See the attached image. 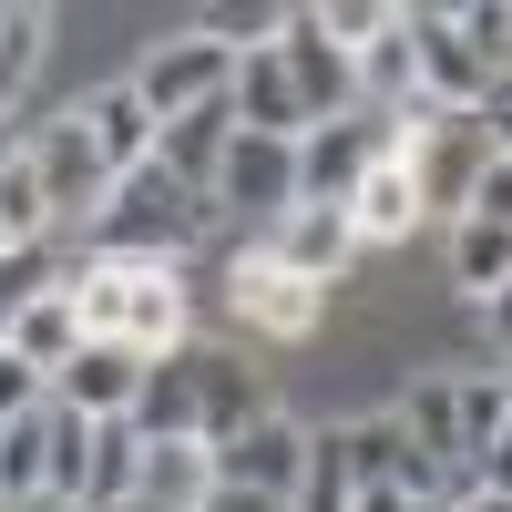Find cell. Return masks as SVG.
Masks as SVG:
<instances>
[{
  "instance_id": "obj_23",
  "label": "cell",
  "mask_w": 512,
  "mask_h": 512,
  "mask_svg": "<svg viewBox=\"0 0 512 512\" xmlns=\"http://www.w3.org/2000/svg\"><path fill=\"white\" fill-rule=\"evenodd\" d=\"M451 287L472 297V308H492L512 287V236L502 226H451Z\"/></svg>"
},
{
  "instance_id": "obj_17",
  "label": "cell",
  "mask_w": 512,
  "mask_h": 512,
  "mask_svg": "<svg viewBox=\"0 0 512 512\" xmlns=\"http://www.w3.org/2000/svg\"><path fill=\"white\" fill-rule=\"evenodd\" d=\"M72 349H82V308H72V277H62L52 297H31V308H21V328H11V359L41 379V390H52V379L72 369Z\"/></svg>"
},
{
  "instance_id": "obj_1",
  "label": "cell",
  "mask_w": 512,
  "mask_h": 512,
  "mask_svg": "<svg viewBox=\"0 0 512 512\" xmlns=\"http://www.w3.org/2000/svg\"><path fill=\"white\" fill-rule=\"evenodd\" d=\"M267 369H246L236 349H205V338H185V349H164L144 359V390H134V431L144 441H195V451H216L236 441L246 420H267Z\"/></svg>"
},
{
  "instance_id": "obj_26",
  "label": "cell",
  "mask_w": 512,
  "mask_h": 512,
  "mask_svg": "<svg viewBox=\"0 0 512 512\" xmlns=\"http://www.w3.org/2000/svg\"><path fill=\"white\" fill-rule=\"evenodd\" d=\"M62 287V267H52V246H11L0 256V349H11V328H21V308L31 297H52Z\"/></svg>"
},
{
  "instance_id": "obj_31",
  "label": "cell",
  "mask_w": 512,
  "mask_h": 512,
  "mask_svg": "<svg viewBox=\"0 0 512 512\" xmlns=\"http://www.w3.org/2000/svg\"><path fill=\"white\" fill-rule=\"evenodd\" d=\"M472 502H512V431H502V441L472 461Z\"/></svg>"
},
{
  "instance_id": "obj_15",
  "label": "cell",
  "mask_w": 512,
  "mask_h": 512,
  "mask_svg": "<svg viewBox=\"0 0 512 512\" xmlns=\"http://www.w3.org/2000/svg\"><path fill=\"white\" fill-rule=\"evenodd\" d=\"M82 113V134H93V154H103V175L123 185V175H144V164H154V113L134 103V82H113V93H93V103H72Z\"/></svg>"
},
{
  "instance_id": "obj_33",
  "label": "cell",
  "mask_w": 512,
  "mask_h": 512,
  "mask_svg": "<svg viewBox=\"0 0 512 512\" xmlns=\"http://www.w3.org/2000/svg\"><path fill=\"white\" fill-rule=\"evenodd\" d=\"M205 512H287L277 492H236V482H216V492H205Z\"/></svg>"
},
{
  "instance_id": "obj_28",
  "label": "cell",
  "mask_w": 512,
  "mask_h": 512,
  "mask_svg": "<svg viewBox=\"0 0 512 512\" xmlns=\"http://www.w3.org/2000/svg\"><path fill=\"white\" fill-rule=\"evenodd\" d=\"M451 21H461V41H472L492 72H512V0H461Z\"/></svg>"
},
{
  "instance_id": "obj_39",
  "label": "cell",
  "mask_w": 512,
  "mask_h": 512,
  "mask_svg": "<svg viewBox=\"0 0 512 512\" xmlns=\"http://www.w3.org/2000/svg\"><path fill=\"white\" fill-rule=\"evenodd\" d=\"M472 512H512V502H472Z\"/></svg>"
},
{
  "instance_id": "obj_16",
  "label": "cell",
  "mask_w": 512,
  "mask_h": 512,
  "mask_svg": "<svg viewBox=\"0 0 512 512\" xmlns=\"http://www.w3.org/2000/svg\"><path fill=\"white\" fill-rule=\"evenodd\" d=\"M226 144H236V103H205V113H185V123H164L154 164H164V175H175L185 195H216V164H226Z\"/></svg>"
},
{
  "instance_id": "obj_10",
  "label": "cell",
  "mask_w": 512,
  "mask_h": 512,
  "mask_svg": "<svg viewBox=\"0 0 512 512\" xmlns=\"http://www.w3.org/2000/svg\"><path fill=\"white\" fill-rule=\"evenodd\" d=\"M390 154L379 134V113H349V123H318V134H297V205H349L359 175Z\"/></svg>"
},
{
  "instance_id": "obj_12",
  "label": "cell",
  "mask_w": 512,
  "mask_h": 512,
  "mask_svg": "<svg viewBox=\"0 0 512 512\" xmlns=\"http://www.w3.org/2000/svg\"><path fill=\"white\" fill-rule=\"evenodd\" d=\"M205 461H216V482H236V492H277V502H287L297 472H308V431H297L287 410H267V420H246L236 441H216Z\"/></svg>"
},
{
  "instance_id": "obj_34",
  "label": "cell",
  "mask_w": 512,
  "mask_h": 512,
  "mask_svg": "<svg viewBox=\"0 0 512 512\" xmlns=\"http://www.w3.org/2000/svg\"><path fill=\"white\" fill-rule=\"evenodd\" d=\"M349 512H420V502H410V492H400V482H369V492H359V502H349Z\"/></svg>"
},
{
  "instance_id": "obj_14",
  "label": "cell",
  "mask_w": 512,
  "mask_h": 512,
  "mask_svg": "<svg viewBox=\"0 0 512 512\" xmlns=\"http://www.w3.org/2000/svg\"><path fill=\"white\" fill-rule=\"evenodd\" d=\"M236 134H277V144H297L308 134V113H297V82H287V62H277V41H256V52H236Z\"/></svg>"
},
{
  "instance_id": "obj_29",
  "label": "cell",
  "mask_w": 512,
  "mask_h": 512,
  "mask_svg": "<svg viewBox=\"0 0 512 512\" xmlns=\"http://www.w3.org/2000/svg\"><path fill=\"white\" fill-rule=\"evenodd\" d=\"M461 226H502V236H512V154L482 164V185H472V205H461Z\"/></svg>"
},
{
  "instance_id": "obj_18",
  "label": "cell",
  "mask_w": 512,
  "mask_h": 512,
  "mask_svg": "<svg viewBox=\"0 0 512 512\" xmlns=\"http://www.w3.org/2000/svg\"><path fill=\"white\" fill-rule=\"evenodd\" d=\"M349 226H359V246H400V236H420V185H410V164H400V154H379L369 175H359Z\"/></svg>"
},
{
  "instance_id": "obj_27",
  "label": "cell",
  "mask_w": 512,
  "mask_h": 512,
  "mask_svg": "<svg viewBox=\"0 0 512 512\" xmlns=\"http://www.w3.org/2000/svg\"><path fill=\"white\" fill-rule=\"evenodd\" d=\"M390 21H400L390 0H318V31L338 41V52H369V41L390 31Z\"/></svg>"
},
{
  "instance_id": "obj_7",
  "label": "cell",
  "mask_w": 512,
  "mask_h": 512,
  "mask_svg": "<svg viewBox=\"0 0 512 512\" xmlns=\"http://www.w3.org/2000/svg\"><path fill=\"white\" fill-rule=\"evenodd\" d=\"M21 144H31V175H41V195H52V226H93L103 205H113V175H103L93 134H82V113L41 123V134H21Z\"/></svg>"
},
{
  "instance_id": "obj_6",
  "label": "cell",
  "mask_w": 512,
  "mask_h": 512,
  "mask_svg": "<svg viewBox=\"0 0 512 512\" xmlns=\"http://www.w3.org/2000/svg\"><path fill=\"white\" fill-rule=\"evenodd\" d=\"M277 62H287V82H297V113H308V134L359 113V62L318 31V0H308V11H277Z\"/></svg>"
},
{
  "instance_id": "obj_3",
  "label": "cell",
  "mask_w": 512,
  "mask_h": 512,
  "mask_svg": "<svg viewBox=\"0 0 512 512\" xmlns=\"http://www.w3.org/2000/svg\"><path fill=\"white\" fill-rule=\"evenodd\" d=\"M195 236H205V195H185L164 164L123 175L113 205L93 216V256H123V267H185Z\"/></svg>"
},
{
  "instance_id": "obj_2",
  "label": "cell",
  "mask_w": 512,
  "mask_h": 512,
  "mask_svg": "<svg viewBox=\"0 0 512 512\" xmlns=\"http://www.w3.org/2000/svg\"><path fill=\"white\" fill-rule=\"evenodd\" d=\"M82 338H113L134 359L185 349V267H123V256H82L72 267Z\"/></svg>"
},
{
  "instance_id": "obj_8",
  "label": "cell",
  "mask_w": 512,
  "mask_h": 512,
  "mask_svg": "<svg viewBox=\"0 0 512 512\" xmlns=\"http://www.w3.org/2000/svg\"><path fill=\"white\" fill-rule=\"evenodd\" d=\"M410 21V72H420V113H482L492 93V62L461 41L451 11H400Z\"/></svg>"
},
{
  "instance_id": "obj_11",
  "label": "cell",
  "mask_w": 512,
  "mask_h": 512,
  "mask_svg": "<svg viewBox=\"0 0 512 512\" xmlns=\"http://www.w3.org/2000/svg\"><path fill=\"white\" fill-rule=\"evenodd\" d=\"M267 267H287V277H308V287H338V267L359 256V226H349V205H287V216L267 226V236H246Z\"/></svg>"
},
{
  "instance_id": "obj_19",
  "label": "cell",
  "mask_w": 512,
  "mask_h": 512,
  "mask_svg": "<svg viewBox=\"0 0 512 512\" xmlns=\"http://www.w3.org/2000/svg\"><path fill=\"white\" fill-rule=\"evenodd\" d=\"M216 492V461L195 441H144V482H134V512H205Z\"/></svg>"
},
{
  "instance_id": "obj_9",
  "label": "cell",
  "mask_w": 512,
  "mask_h": 512,
  "mask_svg": "<svg viewBox=\"0 0 512 512\" xmlns=\"http://www.w3.org/2000/svg\"><path fill=\"white\" fill-rule=\"evenodd\" d=\"M205 205H236V216L267 236L287 205H297V144H277V134H236L226 144V164H216V195Z\"/></svg>"
},
{
  "instance_id": "obj_13",
  "label": "cell",
  "mask_w": 512,
  "mask_h": 512,
  "mask_svg": "<svg viewBox=\"0 0 512 512\" xmlns=\"http://www.w3.org/2000/svg\"><path fill=\"white\" fill-rule=\"evenodd\" d=\"M134 390H144V359H134V349H113V338H82L72 369L52 379V400L82 410V420H134Z\"/></svg>"
},
{
  "instance_id": "obj_35",
  "label": "cell",
  "mask_w": 512,
  "mask_h": 512,
  "mask_svg": "<svg viewBox=\"0 0 512 512\" xmlns=\"http://www.w3.org/2000/svg\"><path fill=\"white\" fill-rule=\"evenodd\" d=\"M482 318H492V338H502V349H512V287L492 297V308H482Z\"/></svg>"
},
{
  "instance_id": "obj_22",
  "label": "cell",
  "mask_w": 512,
  "mask_h": 512,
  "mask_svg": "<svg viewBox=\"0 0 512 512\" xmlns=\"http://www.w3.org/2000/svg\"><path fill=\"white\" fill-rule=\"evenodd\" d=\"M62 226H52V195H41V175H31V144L0 164V256L11 246H52Z\"/></svg>"
},
{
  "instance_id": "obj_4",
  "label": "cell",
  "mask_w": 512,
  "mask_h": 512,
  "mask_svg": "<svg viewBox=\"0 0 512 512\" xmlns=\"http://www.w3.org/2000/svg\"><path fill=\"white\" fill-rule=\"evenodd\" d=\"M226 93H236V52L216 31H175V41H154V52L134 62V103L154 113V134L185 123V113H205V103H226Z\"/></svg>"
},
{
  "instance_id": "obj_5",
  "label": "cell",
  "mask_w": 512,
  "mask_h": 512,
  "mask_svg": "<svg viewBox=\"0 0 512 512\" xmlns=\"http://www.w3.org/2000/svg\"><path fill=\"white\" fill-rule=\"evenodd\" d=\"M226 308H236V328H246V338H277V349H297V338H318L328 287H308V277L267 267L256 246H236V267H226Z\"/></svg>"
},
{
  "instance_id": "obj_21",
  "label": "cell",
  "mask_w": 512,
  "mask_h": 512,
  "mask_svg": "<svg viewBox=\"0 0 512 512\" xmlns=\"http://www.w3.org/2000/svg\"><path fill=\"white\" fill-rule=\"evenodd\" d=\"M41 52H52V11H41V0H0V113L31 93Z\"/></svg>"
},
{
  "instance_id": "obj_20",
  "label": "cell",
  "mask_w": 512,
  "mask_h": 512,
  "mask_svg": "<svg viewBox=\"0 0 512 512\" xmlns=\"http://www.w3.org/2000/svg\"><path fill=\"white\" fill-rule=\"evenodd\" d=\"M0 502H52V400L0 431Z\"/></svg>"
},
{
  "instance_id": "obj_38",
  "label": "cell",
  "mask_w": 512,
  "mask_h": 512,
  "mask_svg": "<svg viewBox=\"0 0 512 512\" xmlns=\"http://www.w3.org/2000/svg\"><path fill=\"white\" fill-rule=\"evenodd\" d=\"M420 512H472V502H420Z\"/></svg>"
},
{
  "instance_id": "obj_25",
  "label": "cell",
  "mask_w": 512,
  "mask_h": 512,
  "mask_svg": "<svg viewBox=\"0 0 512 512\" xmlns=\"http://www.w3.org/2000/svg\"><path fill=\"white\" fill-rule=\"evenodd\" d=\"M359 502V472H349V441L338 431H308V472H297L287 512H349Z\"/></svg>"
},
{
  "instance_id": "obj_32",
  "label": "cell",
  "mask_w": 512,
  "mask_h": 512,
  "mask_svg": "<svg viewBox=\"0 0 512 512\" xmlns=\"http://www.w3.org/2000/svg\"><path fill=\"white\" fill-rule=\"evenodd\" d=\"M482 134H492V154H512V72H492V93H482Z\"/></svg>"
},
{
  "instance_id": "obj_37",
  "label": "cell",
  "mask_w": 512,
  "mask_h": 512,
  "mask_svg": "<svg viewBox=\"0 0 512 512\" xmlns=\"http://www.w3.org/2000/svg\"><path fill=\"white\" fill-rule=\"evenodd\" d=\"M11 154H21V134H0V164H11Z\"/></svg>"
},
{
  "instance_id": "obj_40",
  "label": "cell",
  "mask_w": 512,
  "mask_h": 512,
  "mask_svg": "<svg viewBox=\"0 0 512 512\" xmlns=\"http://www.w3.org/2000/svg\"><path fill=\"white\" fill-rule=\"evenodd\" d=\"M502 359H512V349H502ZM502 379H512V369H502Z\"/></svg>"
},
{
  "instance_id": "obj_30",
  "label": "cell",
  "mask_w": 512,
  "mask_h": 512,
  "mask_svg": "<svg viewBox=\"0 0 512 512\" xmlns=\"http://www.w3.org/2000/svg\"><path fill=\"white\" fill-rule=\"evenodd\" d=\"M41 400H52V390H41V379H31V369H21L11 349H0V431H11L21 410H41Z\"/></svg>"
},
{
  "instance_id": "obj_24",
  "label": "cell",
  "mask_w": 512,
  "mask_h": 512,
  "mask_svg": "<svg viewBox=\"0 0 512 512\" xmlns=\"http://www.w3.org/2000/svg\"><path fill=\"white\" fill-rule=\"evenodd\" d=\"M451 410H461V472H472V461L512 431V379H502V369H492V379L461 369V379H451Z\"/></svg>"
},
{
  "instance_id": "obj_36",
  "label": "cell",
  "mask_w": 512,
  "mask_h": 512,
  "mask_svg": "<svg viewBox=\"0 0 512 512\" xmlns=\"http://www.w3.org/2000/svg\"><path fill=\"white\" fill-rule=\"evenodd\" d=\"M0 512H82V502H0Z\"/></svg>"
}]
</instances>
